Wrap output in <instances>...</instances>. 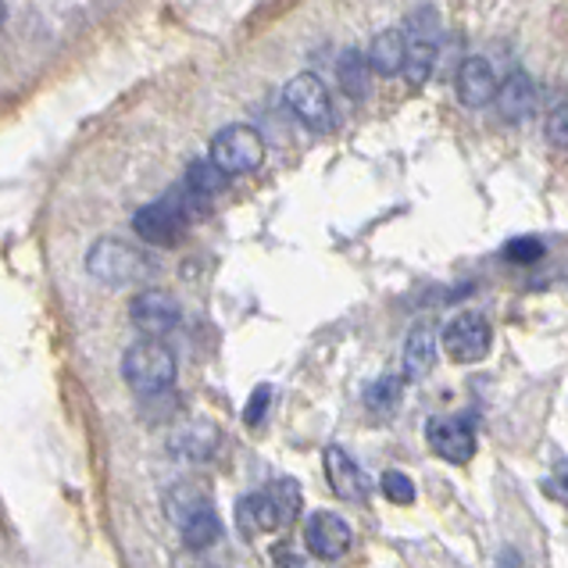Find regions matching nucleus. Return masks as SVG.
I'll return each mask as SVG.
<instances>
[{"mask_svg":"<svg viewBox=\"0 0 568 568\" xmlns=\"http://www.w3.org/2000/svg\"><path fill=\"white\" fill-rule=\"evenodd\" d=\"M326 479H329L333 494L339 500L362 505V500L368 497V479L344 447H326Z\"/></svg>","mask_w":568,"mask_h":568,"instance_id":"f8f14e48","label":"nucleus"},{"mask_svg":"<svg viewBox=\"0 0 568 568\" xmlns=\"http://www.w3.org/2000/svg\"><path fill=\"white\" fill-rule=\"evenodd\" d=\"M211 165L222 175H247L265 165V140L254 125H225L211 140Z\"/></svg>","mask_w":568,"mask_h":568,"instance_id":"39448f33","label":"nucleus"},{"mask_svg":"<svg viewBox=\"0 0 568 568\" xmlns=\"http://www.w3.org/2000/svg\"><path fill=\"white\" fill-rule=\"evenodd\" d=\"M336 75H339V87H344L347 97L354 101H365L368 97V87H372V72H368V61L358 47H347L344 54L336 61Z\"/></svg>","mask_w":568,"mask_h":568,"instance_id":"6ab92c4d","label":"nucleus"},{"mask_svg":"<svg viewBox=\"0 0 568 568\" xmlns=\"http://www.w3.org/2000/svg\"><path fill=\"white\" fill-rule=\"evenodd\" d=\"M268 400H272V386H257L254 394H251V400H247V412H243V422H247V426H257V422H262L265 412H268Z\"/></svg>","mask_w":568,"mask_h":568,"instance_id":"bb28decb","label":"nucleus"},{"mask_svg":"<svg viewBox=\"0 0 568 568\" xmlns=\"http://www.w3.org/2000/svg\"><path fill=\"white\" fill-rule=\"evenodd\" d=\"M201 508H211V494H207V486L197 483V479L175 483L172 490L165 494V511H169L172 523H186V518L193 511H201Z\"/></svg>","mask_w":568,"mask_h":568,"instance_id":"a211bd4d","label":"nucleus"},{"mask_svg":"<svg viewBox=\"0 0 568 568\" xmlns=\"http://www.w3.org/2000/svg\"><path fill=\"white\" fill-rule=\"evenodd\" d=\"M304 508L301 486L294 479H275L268 483L262 494H251L240 500V529L247 537H257V532H280L283 526H290Z\"/></svg>","mask_w":568,"mask_h":568,"instance_id":"f257e3e1","label":"nucleus"},{"mask_svg":"<svg viewBox=\"0 0 568 568\" xmlns=\"http://www.w3.org/2000/svg\"><path fill=\"white\" fill-rule=\"evenodd\" d=\"M494 568H526V565H523V558L515 555V550H500V555H497V565H494Z\"/></svg>","mask_w":568,"mask_h":568,"instance_id":"c85d7f7f","label":"nucleus"},{"mask_svg":"<svg viewBox=\"0 0 568 568\" xmlns=\"http://www.w3.org/2000/svg\"><path fill=\"white\" fill-rule=\"evenodd\" d=\"M304 544H307V550H312L315 558L336 561V558H344L351 550L354 532L336 511H315L312 518H307V526H304Z\"/></svg>","mask_w":568,"mask_h":568,"instance_id":"1a4fd4ad","label":"nucleus"},{"mask_svg":"<svg viewBox=\"0 0 568 568\" xmlns=\"http://www.w3.org/2000/svg\"><path fill=\"white\" fill-rule=\"evenodd\" d=\"M175 372H180L175 354L161 344V339H140V344L129 347L122 358V376L140 397L165 394V389L175 383Z\"/></svg>","mask_w":568,"mask_h":568,"instance_id":"7ed1b4c3","label":"nucleus"},{"mask_svg":"<svg viewBox=\"0 0 568 568\" xmlns=\"http://www.w3.org/2000/svg\"><path fill=\"white\" fill-rule=\"evenodd\" d=\"M365 61H368V72L376 75H400V61H404V32L400 29H383L372 37L368 51H365Z\"/></svg>","mask_w":568,"mask_h":568,"instance_id":"dca6fc26","label":"nucleus"},{"mask_svg":"<svg viewBox=\"0 0 568 568\" xmlns=\"http://www.w3.org/2000/svg\"><path fill=\"white\" fill-rule=\"evenodd\" d=\"M400 394H404V379L400 376H379L376 383H372L365 389V404H368V412H376V415H389L400 404Z\"/></svg>","mask_w":568,"mask_h":568,"instance_id":"4be33fe9","label":"nucleus"},{"mask_svg":"<svg viewBox=\"0 0 568 568\" xmlns=\"http://www.w3.org/2000/svg\"><path fill=\"white\" fill-rule=\"evenodd\" d=\"M225 186H230V175H222L211 161H193V165L186 169V183L183 190L190 193V197H197L207 204V197H215V193H222Z\"/></svg>","mask_w":568,"mask_h":568,"instance_id":"412c9836","label":"nucleus"},{"mask_svg":"<svg viewBox=\"0 0 568 568\" xmlns=\"http://www.w3.org/2000/svg\"><path fill=\"white\" fill-rule=\"evenodd\" d=\"M497 93V72L486 58H468L458 69V101L465 108H486Z\"/></svg>","mask_w":568,"mask_h":568,"instance_id":"2eb2a0df","label":"nucleus"},{"mask_svg":"<svg viewBox=\"0 0 568 568\" xmlns=\"http://www.w3.org/2000/svg\"><path fill=\"white\" fill-rule=\"evenodd\" d=\"M4 22H8V8H4V0H0V29H4Z\"/></svg>","mask_w":568,"mask_h":568,"instance_id":"c756f323","label":"nucleus"},{"mask_svg":"<svg viewBox=\"0 0 568 568\" xmlns=\"http://www.w3.org/2000/svg\"><path fill=\"white\" fill-rule=\"evenodd\" d=\"M440 347L447 351L450 362L458 365H476L483 362L486 354L494 347V333H490V322L479 318V315H462L454 318L450 326L440 336Z\"/></svg>","mask_w":568,"mask_h":568,"instance_id":"6e6552de","label":"nucleus"},{"mask_svg":"<svg viewBox=\"0 0 568 568\" xmlns=\"http://www.w3.org/2000/svg\"><path fill=\"white\" fill-rule=\"evenodd\" d=\"M379 490L389 505H415V483L404 473H383Z\"/></svg>","mask_w":568,"mask_h":568,"instance_id":"393cba45","label":"nucleus"},{"mask_svg":"<svg viewBox=\"0 0 568 568\" xmlns=\"http://www.w3.org/2000/svg\"><path fill=\"white\" fill-rule=\"evenodd\" d=\"M404 40H422V43H440V11L433 4H422L408 14L404 22Z\"/></svg>","mask_w":568,"mask_h":568,"instance_id":"5701e85b","label":"nucleus"},{"mask_svg":"<svg viewBox=\"0 0 568 568\" xmlns=\"http://www.w3.org/2000/svg\"><path fill=\"white\" fill-rule=\"evenodd\" d=\"M201 207L204 201L190 197L186 190H172L161 201L136 211L133 230L140 233V240H148L151 247H175V243L186 236V225Z\"/></svg>","mask_w":568,"mask_h":568,"instance_id":"f03ea898","label":"nucleus"},{"mask_svg":"<svg viewBox=\"0 0 568 568\" xmlns=\"http://www.w3.org/2000/svg\"><path fill=\"white\" fill-rule=\"evenodd\" d=\"M436 58H440V43H422V40H404V61H400V75L408 79L412 87H422L436 69Z\"/></svg>","mask_w":568,"mask_h":568,"instance_id":"aec40b11","label":"nucleus"},{"mask_svg":"<svg viewBox=\"0 0 568 568\" xmlns=\"http://www.w3.org/2000/svg\"><path fill=\"white\" fill-rule=\"evenodd\" d=\"M429 447L450 465H468L476 458V433L465 418H433L426 426Z\"/></svg>","mask_w":568,"mask_h":568,"instance_id":"9d476101","label":"nucleus"},{"mask_svg":"<svg viewBox=\"0 0 568 568\" xmlns=\"http://www.w3.org/2000/svg\"><path fill=\"white\" fill-rule=\"evenodd\" d=\"M219 447V429L204 418H190L183 426H175L169 436V450L183 462H204Z\"/></svg>","mask_w":568,"mask_h":568,"instance_id":"4468645a","label":"nucleus"},{"mask_svg":"<svg viewBox=\"0 0 568 568\" xmlns=\"http://www.w3.org/2000/svg\"><path fill=\"white\" fill-rule=\"evenodd\" d=\"M497 111L505 122H526L532 111H537V83H532L529 72H508L505 79H497Z\"/></svg>","mask_w":568,"mask_h":568,"instance_id":"9b49d317","label":"nucleus"},{"mask_svg":"<svg viewBox=\"0 0 568 568\" xmlns=\"http://www.w3.org/2000/svg\"><path fill=\"white\" fill-rule=\"evenodd\" d=\"M283 101L290 111H294V119L304 129H312V133H329V129L336 125L333 97L315 72H301V75L290 79L286 90H283Z\"/></svg>","mask_w":568,"mask_h":568,"instance_id":"423d86ee","label":"nucleus"},{"mask_svg":"<svg viewBox=\"0 0 568 568\" xmlns=\"http://www.w3.org/2000/svg\"><path fill=\"white\" fill-rule=\"evenodd\" d=\"M180 315H183L180 301H175L169 290H158V286L140 290L133 304H129V318H133V326L143 333V339L169 336L175 326H180Z\"/></svg>","mask_w":568,"mask_h":568,"instance_id":"0eeeda50","label":"nucleus"},{"mask_svg":"<svg viewBox=\"0 0 568 568\" xmlns=\"http://www.w3.org/2000/svg\"><path fill=\"white\" fill-rule=\"evenodd\" d=\"M547 140L555 143L558 151L568 143V108H565V101L555 104V111L547 115Z\"/></svg>","mask_w":568,"mask_h":568,"instance_id":"a878e982","label":"nucleus"},{"mask_svg":"<svg viewBox=\"0 0 568 568\" xmlns=\"http://www.w3.org/2000/svg\"><path fill=\"white\" fill-rule=\"evenodd\" d=\"M175 568H222V565L207 561V558H201V555H190V550H186V555H183L180 561H175Z\"/></svg>","mask_w":568,"mask_h":568,"instance_id":"cd10ccee","label":"nucleus"},{"mask_svg":"<svg viewBox=\"0 0 568 568\" xmlns=\"http://www.w3.org/2000/svg\"><path fill=\"white\" fill-rule=\"evenodd\" d=\"M180 537H183V547L190 550V555H201V550H207L211 544H219V537H222L219 511L215 508L193 511L186 523H180Z\"/></svg>","mask_w":568,"mask_h":568,"instance_id":"f3484780","label":"nucleus"},{"mask_svg":"<svg viewBox=\"0 0 568 568\" xmlns=\"http://www.w3.org/2000/svg\"><path fill=\"white\" fill-rule=\"evenodd\" d=\"M436 354H440V336H436L429 322H418V326L404 336V351H400L404 379H426L436 365Z\"/></svg>","mask_w":568,"mask_h":568,"instance_id":"ddd939ff","label":"nucleus"},{"mask_svg":"<svg viewBox=\"0 0 568 568\" xmlns=\"http://www.w3.org/2000/svg\"><path fill=\"white\" fill-rule=\"evenodd\" d=\"M544 254H547V247L537 236H518V240L505 243V262H511V265H537Z\"/></svg>","mask_w":568,"mask_h":568,"instance_id":"b1692460","label":"nucleus"},{"mask_svg":"<svg viewBox=\"0 0 568 568\" xmlns=\"http://www.w3.org/2000/svg\"><path fill=\"white\" fill-rule=\"evenodd\" d=\"M87 272L93 280H101L104 286H129V283L148 280L151 265H148V254L136 251L133 243L101 236L87 254Z\"/></svg>","mask_w":568,"mask_h":568,"instance_id":"20e7f679","label":"nucleus"}]
</instances>
